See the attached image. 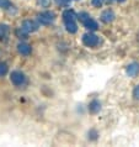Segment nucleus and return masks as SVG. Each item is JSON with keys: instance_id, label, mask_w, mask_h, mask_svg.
Returning <instances> with one entry per match:
<instances>
[{"instance_id": "nucleus-1", "label": "nucleus", "mask_w": 139, "mask_h": 147, "mask_svg": "<svg viewBox=\"0 0 139 147\" xmlns=\"http://www.w3.org/2000/svg\"><path fill=\"white\" fill-rule=\"evenodd\" d=\"M76 18H78V15L73 10H65L63 13V21H64L65 28H67V31L69 34H75L78 31V25L75 22Z\"/></svg>"}, {"instance_id": "nucleus-2", "label": "nucleus", "mask_w": 139, "mask_h": 147, "mask_svg": "<svg viewBox=\"0 0 139 147\" xmlns=\"http://www.w3.org/2000/svg\"><path fill=\"white\" fill-rule=\"evenodd\" d=\"M78 19L80 20V22H83V25L90 31H95L99 28V25L94 19L90 18V15L88 13H80L78 15Z\"/></svg>"}, {"instance_id": "nucleus-3", "label": "nucleus", "mask_w": 139, "mask_h": 147, "mask_svg": "<svg viewBox=\"0 0 139 147\" xmlns=\"http://www.w3.org/2000/svg\"><path fill=\"white\" fill-rule=\"evenodd\" d=\"M37 19H38V21L42 24V25H49V24L54 22L55 14L53 13V11H43V13L38 14Z\"/></svg>"}, {"instance_id": "nucleus-4", "label": "nucleus", "mask_w": 139, "mask_h": 147, "mask_svg": "<svg viewBox=\"0 0 139 147\" xmlns=\"http://www.w3.org/2000/svg\"><path fill=\"white\" fill-rule=\"evenodd\" d=\"M83 43L88 47H95L99 45V37L95 34H91V32H88L83 36Z\"/></svg>"}, {"instance_id": "nucleus-5", "label": "nucleus", "mask_w": 139, "mask_h": 147, "mask_svg": "<svg viewBox=\"0 0 139 147\" xmlns=\"http://www.w3.org/2000/svg\"><path fill=\"white\" fill-rule=\"evenodd\" d=\"M10 79H11V82H13L14 85L20 87V85H22L26 82V77L22 72L14 71V72H11V74H10Z\"/></svg>"}, {"instance_id": "nucleus-6", "label": "nucleus", "mask_w": 139, "mask_h": 147, "mask_svg": "<svg viewBox=\"0 0 139 147\" xmlns=\"http://www.w3.org/2000/svg\"><path fill=\"white\" fill-rule=\"evenodd\" d=\"M21 27L25 30L27 34H31V32H36L38 30V25L36 24L35 21H32V20H25V21L22 22Z\"/></svg>"}, {"instance_id": "nucleus-7", "label": "nucleus", "mask_w": 139, "mask_h": 147, "mask_svg": "<svg viewBox=\"0 0 139 147\" xmlns=\"http://www.w3.org/2000/svg\"><path fill=\"white\" fill-rule=\"evenodd\" d=\"M126 73L127 76L130 77V78H134V77H137L139 74V63L137 62H133L127 66L126 68Z\"/></svg>"}, {"instance_id": "nucleus-8", "label": "nucleus", "mask_w": 139, "mask_h": 147, "mask_svg": "<svg viewBox=\"0 0 139 147\" xmlns=\"http://www.w3.org/2000/svg\"><path fill=\"white\" fill-rule=\"evenodd\" d=\"M114 13L112 10H105L104 13L101 14V21L102 22H105V24H110V22H112L113 20H114Z\"/></svg>"}, {"instance_id": "nucleus-9", "label": "nucleus", "mask_w": 139, "mask_h": 147, "mask_svg": "<svg viewBox=\"0 0 139 147\" xmlns=\"http://www.w3.org/2000/svg\"><path fill=\"white\" fill-rule=\"evenodd\" d=\"M17 51L23 56H28L31 53V46L30 45H27V43H25V42H20L17 45Z\"/></svg>"}, {"instance_id": "nucleus-10", "label": "nucleus", "mask_w": 139, "mask_h": 147, "mask_svg": "<svg viewBox=\"0 0 139 147\" xmlns=\"http://www.w3.org/2000/svg\"><path fill=\"white\" fill-rule=\"evenodd\" d=\"M10 28L5 24H0V41H6L9 37Z\"/></svg>"}, {"instance_id": "nucleus-11", "label": "nucleus", "mask_w": 139, "mask_h": 147, "mask_svg": "<svg viewBox=\"0 0 139 147\" xmlns=\"http://www.w3.org/2000/svg\"><path fill=\"white\" fill-rule=\"evenodd\" d=\"M101 110V103L99 100H92L89 104V111L91 114H97Z\"/></svg>"}, {"instance_id": "nucleus-12", "label": "nucleus", "mask_w": 139, "mask_h": 147, "mask_svg": "<svg viewBox=\"0 0 139 147\" xmlns=\"http://www.w3.org/2000/svg\"><path fill=\"white\" fill-rule=\"evenodd\" d=\"M7 71H9V68H7V64L4 63V62H0V77H4L7 74Z\"/></svg>"}, {"instance_id": "nucleus-13", "label": "nucleus", "mask_w": 139, "mask_h": 147, "mask_svg": "<svg viewBox=\"0 0 139 147\" xmlns=\"http://www.w3.org/2000/svg\"><path fill=\"white\" fill-rule=\"evenodd\" d=\"M16 36H17L19 38H26L27 37V32L23 30L22 27H20V28L16 30Z\"/></svg>"}, {"instance_id": "nucleus-14", "label": "nucleus", "mask_w": 139, "mask_h": 147, "mask_svg": "<svg viewBox=\"0 0 139 147\" xmlns=\"http://www.w3.org/2000/svg\"><path fill=\"white\" fill-rule=\"evenodd\" d=\"M11 6L10 0H0V9H9Z\"/></svg>"}, {"instance_id": "nucleus-15", "label": "nucleus", "mask_w": 139, "mask_h": 147, "mask_svg": "<svg viewBox=\"0 0 139 147\" xmlns=\"http://www.w3.org/2000/svg\"><path fill=\"white\" fill-rule=\"evenodd\" d=\"M38 5H41L42 7H48L51 4V0H37Z\"/></svg>"}, {"instance_id": "nucleus-16", "label": "nucleus", "mask_w": 139, "mask_h": 147, "mask_svg": "<svg viewBox=\"0 0 139 147\" xmlns=\"http://www.w3.org/2000/svg\"><path fill=\"white\" fill-rule=\"evenodd\" d=\"M57 5H60V6H68V3L69 0H54Z\"/></svg>"}, {"instance_id": "nucleus-17", "label": "nucleus", "mask_w": 139, "mask_h": 147, "mask_svg": "<svg viewBox=\"0 0 139 147\" xmlns=\"http://www.w3.org/2000/svg\"><path fill=\"white\" fill-rule=\"evenodd\" d=\"M133 96H134V99H136V100H139V84L137 85L136 88H134V90H133Z\"/></svg>"}, {"instance_id": "nucleus-18", "label": "nucleus", "mask_w": 139, "mask_h": 147, "mask_svg": "<svg viewBox=\"0 0 139 147\" xmlns=\"http://www.w3.org/2000/svg\"><path fill=\"white\" fill-rule=\"evenodd\" d=\"M104 1H105V0H92L91 4L94 6H96V7H100L102 4H104Z\"/></svg>"}, {"instance_id": "nucleus-19", "label": "nucleus", "mask_w": 139, "mask_h": 147, "mask_svg": "<svg viewBox=\"0 0 139 147\" xmlns=\"http://www.w3.org/2000/svg\"><path fill=\"white\" fill-rule=\"evenodd\" d=\"M116 1H118V3H124L126 0H116Z\"/></svg>"}, {"instance_id": "nucleus-20", "label": "nucleus", "mask_w": 139, "mask_h": 147, "mask_svg": "<svg viewBox=\"0 0 139 147\" xmlns=\"http://www.w3.org/2000/svg\"><path fill=\"white\" fill-rule=\"evenodd\" d=\"M69 1H78V0H69Z\"/></svg>"}]
</instances>
